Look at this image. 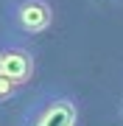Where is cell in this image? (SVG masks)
Listing matches in <instances>:
<instances>
[{"mask_svg": "<svg viewBox=\"0 0 123 126\" xmlns=\"http://www.w3.org/2000/svg\"><path fill=\"white\" fill-rule=\"evenodd\" d=\"M17 93H20V90H14L9 81L3 79V70H0V101H9V98H14Z\"/></svg>", "mask_w": 123, "mask_h": 126, "instance_id": "277c9868", "label": "cell"}, {"mask_svg": "<svg viewBox=\"0 0 123 126\" xmlns=\"http://www.w3.org/2000/svg\"><path fill=\"white\" fill-rule=\"evenodd\" d=\"M0 70L14 90H23L31 84L37 73V56L23 39H3L0 42Z\"/></svg>", "mask_w": 123, "mask_h": 126, "instance_id": "3957f363", "label": "cell"}, {"mask_svg": "<svg viewBox=\"0 0 123 126\" xmlns=\"http://www.w3.org/2000/svg\"><path fill=\"white\" fill-rule=\"evenodd\" d=\"M81 104L70 90H48L37 95L20 115L17 126H78Z\"/></svg>", "mask_w": 123, "mask_h": 126, "instance_id": "6da1fadb", "label": "cell"}, {"mask_svg": "<svg viewBox=\"0 0 123 126\" xmlns=\"http://www.w3.org/2000/svg\"><path fill=\"white\" fill-rule=\"evenodd\" d=\"M6 20L20 36H42L53 25V6L50 0H9Z\"/></svg>", "mask_w": 123, "mask_h": 126, "instance_id": "7a4b0ae2", "label": "cell"}]
</instances>
